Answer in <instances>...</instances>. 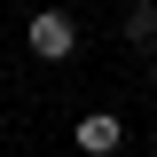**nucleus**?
Masks as SVG:
<instances>
[{
	"mask_svg": "<svg viewBox=\"0 0 157 157\" xmlns=\"http://www.w3.org/2000/svg\"><path fill=\"white\" fill-rule=\"evenodd\" d=\"M24 39H32V55H47V63H71V55H78V24L63 16V8H39Z\"/></svg>",
	"mask_w": 157,
	"mask_h": 157,
	"instance_id": "1",
	"label": "nucleus"
},
{
	"mask_svg": "<svg viewBox=\"0 0 157 157\" xmlns=\"http://www.w3.org/2000/svg\"><path fill=\"white\" fill-rule=\"evenodd\" d=\"M118 141H126V118H110V110H94V118H78V149H86V157H110Z\"/></svg>",
	"mask_w": 157,
	"mask_h": 157,
	"instance_id": "2",
	"label": "nucleus"
},
{
	"mask_svg": "<svg viewBox=\"0 0 157 157\" xmlns=\"http://www.w3.org/2000/svg\"><path fill=\"white\" fill-rule=\"evenodd\" d=\"M126 39H134V47H149V39H157V8H149V0L126 16Z\"/></svg>",
	"mask_w": 157,
	"mask_h": 157,
	"instance_id": "3",
	"label": "nucleus"
}]
</instances>
